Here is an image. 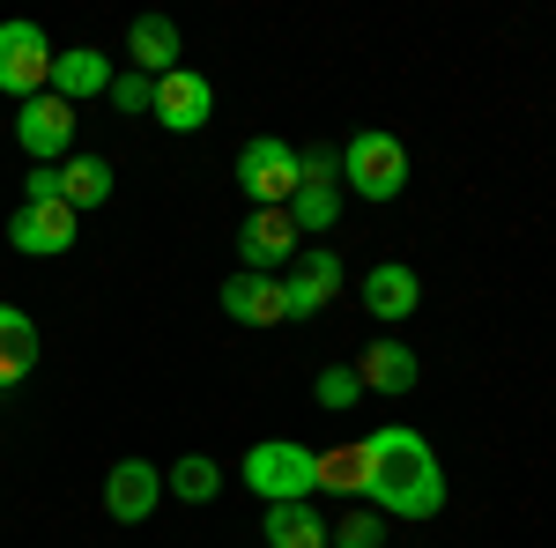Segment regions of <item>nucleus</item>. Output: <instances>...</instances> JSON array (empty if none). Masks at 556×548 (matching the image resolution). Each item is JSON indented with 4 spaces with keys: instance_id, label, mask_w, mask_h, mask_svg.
Returning <instances> with one entry per match:
<instances>
[{
    "instance_id": "11",
    "label": "nucleus",
    "mask_w": 556,
    "mask_h": 548,
    "mask_svg": "<svg viewBox=\"0 0 556 548\" xmlns=\"http://www.w3.org/2000/svg\"><path fill=\"white\" fill-rule=\"evenodd\" d=\"M208 112H215V89L208 75H193V67H178V75H164L156 82V127H172V133H201L208 127Z\"/></svg>"
},
{
    "instance_id": "9",
    "label": "nucleus",
    "mask_w": 556,
    "mask_h": 548,
    "mask_svg": "<svg viewBox=\"0 0 556 548\" xmlns=\"http://www.w3.org/2000/svg\"><path fill=\"white\" fill-rule=\"evenodd\" d=\"M304 245H298V222L290 208H253L238 222V267H253V275H275V267H290Z\"/></svg>"
},
{
    "instance_id": "5",
    "label": "nucleus",
    "mask_w": 556,
    "mask_h": 548,
    "mask_svg": "<svg viewBox=\"0 0 556 548\" xmlns=\"http://www.w3.org/2000/svg\"><path fill=\"white\" fill-rule=\"evenodd\" d=\"M75 238H83V215L67 201H15V215H8V245L23 259H60L75 253Z\"/></svg>"
},
{
    "instance_id": "23",
    "label": "nucleus",
    "mask_w": 556,
    "mask_h": 548,
    "mask_svg": "<svg viewBox=\"0 0 556 548\" xmlns=\"http://www.w3.org/2000/svg\"><path fill=\"white\" fill-rule=\"evenodd\" d=\"M319 489L364 497V445H334V453H319Z\"/></svg>"
},
{
    "instance_id": "1",
    "label": "nucleus",
    "mask_w": 556,
    "mask_h": 548,
    "mask_svg": "<svg viewBox=\"0 0 556 548\" xmlns=\"http://www.w3.org/2000/svg\"><path fill=\"white\" fill-rule=\"evenodd\" d=\"M364 445V505L386 519H438L445 511V467L430 453L424 430L408 422H379Z\"/></svg>"
},
{
    "instance_id": "25",
    "label": "nucleus",
    "mask_w": 556,
    "mask_h": 548,
    "mask_svg": "<svg viewBox=\"0 0 556 548\" xmlns=\"http://www.w3.org/2000/svg\"><path fill=\"white\" fill-rule=\"evenodd\" d=\"M119 112H156V75H141V67H127V75H112V89H104Z\"/></svg>"
},
{
    "instance_id": "17",
    "label": "nucleus",
    "mask_w": 556,
    "mask_h": 548,
    "mask_svg": "<svg viewBox=\"0 0 556 548\" xmlns=\"http://www.w3.org/2000/svg\"><path fill=\"white\" fill-rule=\"evenodd\" d=\"M30 371H38V319L15 311V304H0V393L23 385Z\"/></svg>"
},
{
    "instance_id": "22",
    "label": "nucleus",
    "mask_w": 556,
    "mask_h": 548,
    "mask_svg": "<svg viewBox=\"0 0 556 548\" xmlns=\"http://www.w3.org/2000/svg\"><path fill=\"white\" fill-rule=\"evenodd\" d=\"M327 548H386V511H371V505H349L342 519H334Z\"/></svg>"
},
{
    "instance_id": "8",
    "label": "nucleus",
    "mask_w": 556,
    "mask_h": 548,
    "mask_svg": "<svg viewBox=\"0 0 556 548\" xmlns=\"http://www.w3.org/2000/svg\"><path fill=\"white\" fill-rule=\"evenodd\" d=\"M15 141H23L30 164H67V156H75V104H60L52 89L30 97V104L15 112Z\"/></svg>"
},
{
    "instance_id": "15",
    "label": "nucleus",
    "mask_w": 556,
    "mask_h": 548,
    "mask_svg": "<svg viewBox=\"0 0 556 548\" xmlns=\"http://www.w3.org/2000/svg\"><path fill=\"white\" fill-rule=\"evenodd\" d=\"M416 371H424V364H416V348H408V341H371V348H364V356H356V379H364V393H386V400H401V393H416Z\"/></svg>"
},
{
    "instance_id": "2",
    "label": "nucleus",
    "mask_w": 556,
    "mask_h": 548,
    "mask_svg": "<svg viewBox=\"0 0 556 548\" xmlns=\"http://www.w3.org/2000/svg\"><path fill=\"white\" fill-rule=\"evenodd\" d=\"M238 482L253 489L260 505H312L319 489V453L304 437H260L253 453L238 460Z\"/></svg>"
},
{
    "instance_id": "27",
    "label": "nucleus",
    "mask_w": 556,
    "mask_h": 548,
    "mask_svg": "<svg viewBox=\"0 0 556 548\" xmlns=\"http://www.w3.org/2000/svg\"><path fill=\"white\" fill-rule=\"evenodd\" d=\"M23 201H60V164H38V170H30Z\"/></svg>"
},
{
    "instance_id": "24",
    "label": "nucleus",
    "mask_w": 556,
    "mask_h": 548,
    "mask_svg": "<svg viewBox=\"0 0 556 548\" xmlns=\"http://www.w3.org/2000/svg\"><path fill=\"white\" fill-rule=\"evenodd\" d=\"M356 393H364V379H356V364H327V371L312 379V400H319L327 416H342V408H356Z\"/></svg>"
},
{
    "instance_id": "21",
    "label": "nucleus",
    "mask_w": 556,
    "mask_h": 548,
    "mask_svg": "<svg viewBox=\"0 0 556 548\" xmlns=\"http://www.w3.org/2000/svg\"><path fill=\"white\" fill-rule=\"evenodd\" d=\"M290 222H298V238H327L342 222V186H298L290 193Z\"/></svg>"
},
{
    "instance_id": "7",
    "label": "nucleus",
    "mask_w": 556,
    "mask_h": 548,
    "mask_svg": "<svg viewBox=\"0 0 556 548\" xmlns=\"http://www.w3.org/2000/svg\"><path fill=\"white\" fill-rule=\"evenodd\" d=\"M334 296H342V259L327 253V245H304L282 267V319H319Z\"/></svg>"
},
{
    "instance_id": "6",
    "label": "nucleus",
    "mask_w": 556,
    "mask_h": 548,
    "mask_svg": "<svg viewBox=\"0 0 556 548\" xmlns=\"http://www.w3.org/2000/svg\"><path fill=\"white\" fill-rule=\"evenodd\" d=\"M52 89V44L38 23H0V97H45Z\"/></svg>"
},
{
    "instance_id": "13",
    "label": "nucleus",
    "mask_w": 556,
    "mask_h": 548,
    "mask_svg": "<svg viewBox=\"0 0 556 548\" xmlns=\"http://www.w3.org/2000/svg\"><path fill=\"white\" fill-rule=\"evenodd\" d=\"M223 319H238V327H282V275L238 267L223 282Z\"/></svg>"
},
{
    "instance_id": "19",
    "label": "nucleus",
    "mask_w": 556,
    "mask_h": 548,
    "mask_svg": "<svg viewBox=\"0 0 556 548\" xmlns=\"http://www.w3.org/2000/svg\"><path fill=\"white\" fill-rule=\"evenodd\" d=\"M60 201H67L75 215L104 208V201H112V164H104V156H89V149H75V156L60 164Z\"/></svg>"
},
{
    "instance_id": "18",
    "label": "nucleus",
    "mask_w": 556,
    "mask_h": 548,
    "mask_svg": "<svg viewBox=\"0 0 556 548\" xmlns=\"http://www.w3.org/2000/svg\"><path fill=\"white\" fill-rule=\"evenodd\" d=\"M327 534H334V519H319L312 505H267V519H260L267 548H327Z\"/></svg>"
},
{
    "instance_id": "10",
    "label": "nucleus",
    "mask_w": 556,
    "mask_h": 548,
    "mask_svg": "<svg viewBox=\"0 0 556 548\" xmlns=\"http://www.w3.org/2000/svg\"><path fill=\"white\" fill-rule=\"evenodd\" d=\"M156 505H164V467L112 460V474H104V511L119 526H141V519H156Z\"/></svg>"
},
{
    "instance_id": "20",
    "label": "nucleus",
    "mask_w": 556,
    "mask_h": 548,
    "mask_svg": "<svg viewBox=\"0 0 556 548\" xmlns=\"http://www.w3.org/2000/svg\"><path fill=\"white\" fill-rule=\"evenodd\" d=\"M164 489H172L178 505H215L223 497V467L208 453H186L178 467H164Z\"/></svg>"
},
{
    "instance_id": "3",
    "label": "nucleus",
    "mask_w": 556,
    "mask_h": 548,
    "mask_svg": "<svg viewBox=\"0 0 556 548\" xmlns=\"http://www.w3.org/2000/svg\"><path fill=\"white\" fill-rule=\"evenodd\" d=\"M342 186L356 201H401V186H408V149H401V133L364 127L356 141H342Z\"/></svg>"
},
{
    "instance_id": "26",
    "label": "nucleus",
    "mask_w": 556,
    "mask_h": 548,
    "mask_svg": "<svg viewBox=\"0 0 556 548\" xmlns=\"http://www.w3.org/2000/svg\"><path fill=\"white\" fill-rule=\"evenodd\" d=\"M298 186H342V149H298Z\"/></svg>"
},
{
    "instance_id": "12",
    "label": "nucleus",
    "mask_w": 556,
    "mask_h": 548,
    "mask_svg": "<svg viewBox=\"0 0 556 548\" xmlns=\"http://www.w3.org/2000/svg\"><path fill=\"white\" fill-rule=\"evenodd\" d=\"M416 304H424V282H416L408 259H379V267L364 275V311H371V319L401 327V319H416Z\"/></svg>"
},
{
    "instance_id": "14",
    "label": "nucleus",
    "mask_w": 556,
    "mask_h": 548,
    "mask_svg": "<svg viewBox=\"0 0 556 548\" xmlns=\"http://www.w3.org/2000/svg\"><path fill=\"white\" fill-rule=\"evenodd\" d=\"M112 60L97 52V44H67V52H52V97L60 104H83V97H104L112 89Z\"/></svg>"
},
{
    "instance_id": "4",
    "label": "nucleus",
    "mask_w": 556,
    "mask_h": 548,
    "mask_svg": "<svg viewBox=\"0 0 556 548\" xmlns=\"http://www.w3.org/2000/svg\"><path fill=\"white\" fill-rule=\"evenodd\" d=\"M238 193L253 208H290V193H298V149L282 133H253L238 149Z\"/></svg>"
},
{
    "instance_id": "16",
    "label": "nucleus",
    "mask_w": 556,
    "mask_h": 548,
    "mask_svg": "<svg viewBox=\"0 0 556 548\" xmlns=\"http://www.w3.org/2000/svg\"><path fill=\"white\" fill-rule=\"evenodd\" d=\"M178 52H186V44H178L172 15H134V23H127V60L141 67V75H156V82L178 75Z\"/></svg>"
}]
</instances>
